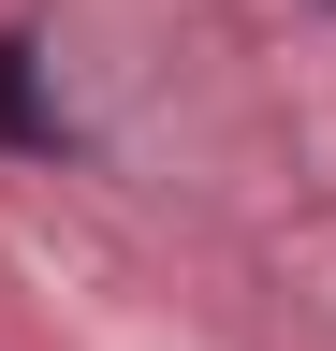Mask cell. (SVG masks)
<instances>
[{
  "mask_svg": "<svg viewBox=\"0 0 336 351\" xmlns=\"http://www.w3.org/2000/svg\"><path fill=\"white\" fill-rule=\"evenodd\" d=\"M0 147H73V117H59V88H44V59H29V44L15 29H0Z\"/></svg>",
  "mask_w": 336,
  "mask_h": 351,
  "instance_id": "obj_1",
  "label": "cell"
}]
</instances>
